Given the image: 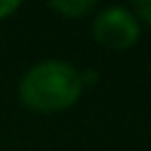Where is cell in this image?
<instances>
[{
  "label": "cell",
  "instance_id": "1",
  "mask_svg": "<svg viewBox=\"0 0 151 151\" xmlns=\"http://www.w3.org/2000/svg\"><path fill=\"white\" fill-rule=\"evenodd\" d=\"M82 91V76L65 62L36 65L20 82V98L33 111L53 113L71 107Z\"/></svg>",
  "mask_w": 151,
  "mask_h": 151
},
{
  "label": "cell",
  "instance_id": "2",
  "mask_svg": "<svg viewBox=\"0 0 151 151\" xmlns=\"http://www.w3.org/2000/svg\"><path fill=\"white\" fill-rule=\"evenodd\" d=\"M138 22L129 11L120 7L104 9L93 22V36L109 49H127L138 40Z\"/></svg>",
  "mask_w": 151,
  "mask_h": 151
},
{
  "label": "cell",
  "instance_id": "3",
  "mask_svg": "<svg viewBox=\"0 0 151 151\" xmlns=\"http://www.w3.org/2000/svg\"><path fill=\"white\" fill-rule=\"evenodd\" d=\"M51 7L56 11H60V14L69 16V18H78V16L87 14V11L93 9V2L91 0H56V2H51Z\"/></svg>",
  "mask_w": 151,
  "mask_h": 151
},
{
  "label": "cell",
  "instance_id": "4",
  "mask_svg": "<svg viewBox=\"0 0 151 151\" xmlns=\"http://www.w3.org/2000/svg\"><path fill=\"white\" fill-rule=\"evenodd\" d=\"M133 9H136V14L140 16L142 20H147V22L151 24V0H140V2H133Z\"/></svg>",
  "mask_w": 151,
  "mask_h": 151
},
{
  "label": "cell",
  "instance_id": "5",
  "mask_svg": "<svg viewBox=\"0 0 151 151\" xmlns=\"http://www.w3.org/2000/svg\"><path fill=\"white\" fill-rule=\"evenodd\" d=\"M20 7V2H11V0H0V18H7Z\"/></svg>",
  "mask_w": 151,
  "mask_h": 151
}]
</instances>
